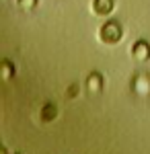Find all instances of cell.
<instances>
[{"label": "cell", "instance_id": "6da1fadb", "mask_svg": "<svg viewBox=\"0 0 150 154\" xmlns=\"http://www.w3.org/2000/svg\"><path fill=\"white\" fill-rule=\"evenodd\" d=\"M97 37L105 45H117L121 41V37H123V29H121V25L117 23V21H107V23L101 25Z\"/></svg>", "mask_w": 150, "mask_h": 154}, {"label": "cell", "instance_id": "7a4b0ae2", "mask_svg": "<svg viewBox=\"0 0 150 154\" xmlns=\"http://www.w3.org/2000/svg\"><path fill=\"white\" fill-rule=\"evenodd\" d=\"M132 88L138 95H150V74H146V72L136 74L134 80H132Z\"/></svg>", "mask_w": 150, "mask_h": 154}, {"label": "cell", "instance_id": "3957f363", "mask_svg": "<svg viewBox=\"0 0 150 154\" xmlns=\"http://www.w3.org/2000/svg\"><path fill=\"white\" fill-rule=\"evenodd\" d=\"M130 51H132L134 60H138V62H146V60H150V43H148V41H144V39L136 41V43L132 45Z\"/></svg>", "mask_w": 150, "mask_h": 154}, {"label": "cell", "instance_id": "277c9868", "mask_svg": "<svg viewBox=\"0 0 150 154\" xmlns=\"http://www.w3.org/2000/svg\"><path fill=\"white\" fill-rule=\"evenodd\" d=\"M113 11V0H92V12L97 17H107Z\"/></svg>", "mask_w": 150, "mask_h": 154}, {"label": "cell", "instance_id": "5b68a950", "mask_svg": "<svg viewBox=\"0 0 150 154\" xmlns=\"http://www.w3.org/2000/svg\"><path fill=\"white\" fill-rule=\"evenodd\" d=\"M101 88H103V78H101V74L91 72L89 78H86V91H89L91 95H97V93H101Z\"/></svg>", "mask_w": 150, "mask_h": 154}, {"label": "cell", "instance_id": "8992f818", "mask_svg": "<svg viewBox=\"0 0 150 154\" xmlns=\"http://www.w3.org/2000/svg\"><path fill=\"white\" fill-rule=\"evenodd\" d=\"M56 115H58V109H56V105H52V103H47V105H43V109H41V115H39V119L41 121H52V119H56Z\"/></svg>", "mask_w": 150, "mask_h": 154}, {"label": "cell", "instance_id": "52a82bcc", "mask_svg": "<svg viewBox=\"0 0 150 154\" xmlns=\"http://www.w3.org/2000/svg\"><path fill=\"white\" fill-rule=\"evenodd\" d=\"M17 2H19V6L25 8V11H31V8H35V4H37V0H17Z\"/></svg>", "mask_w": 150, "mask_h": 154}, {"label": "cell", "instance_id": "ba28073f", "mask_svg": "<svg viewBox=\"0 0 150 154\" xmlns=\"http://www.w3.org/2000/svg\"><path fill=\"white\" fill-rule=\"evenodd\" d=\"M2 76H4V78H11V76H12V66L8 64V62L2 64Z\"/></svg>", "mask_w": 150, "mask_h": 154}]
</instances>
